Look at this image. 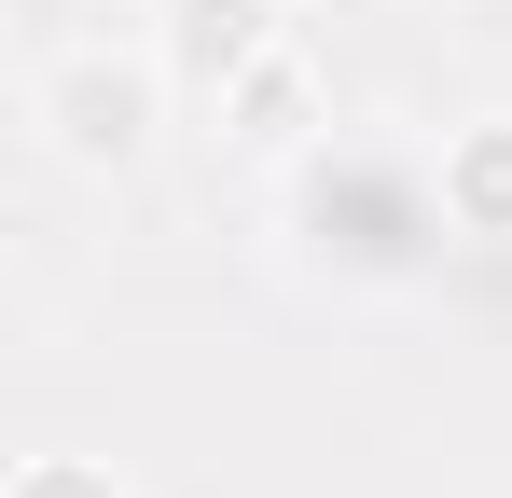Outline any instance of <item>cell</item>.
Here are the masks:
<instances>
[{
	"label": "cell",
	"mask_w": 512,
	"mask_h": 498,
	"mask_svg": "<svg viewBox=\"0 0 512 498\" xmlns=\"http://www.w3.org/2000/svg\"><path fill=\"white\" fill-rule=\"evenodd\" d=\"M443 236H457L443 166H416L402 139H319V153H291V249H305V263L388 291V277H416Z\"/></svg>",
	"instance_id": "obj_1"
},
{
	"label": "cell",
	"mask_w": 512,
	"mask_h": 498,
	"mask_svg": "<svg viewBox=\"0 0 512 498\" xmlns=\"http://www.w3.org/2000/svg\"><path fill=\"white\" fill-rule=\"evenodd\" d=\"M305 28L277 14V0H167V28H153V70H167V97H194L208 125H222V97L250 70H277Z\"/></svg>",
	"instance_id": "obj_2"
},
{
	"label": "cell",
	"mask_w": 512,
	"mask_h": 498,
	"mask_svg": "<svg viewBox=\"0 0 512 498\" xmlns=\"http://www.w3.org/2000/svg\"><path fill=\"white\" fill-rule=\"evenodd\" d=\"M153 111H167V70L153 56H70V70H42V139L70 166H125L153 139Z\"/></svg>",
	"instance_id": "obj_3"
},
{
	"label": "cell",
	"mask_w": 512,
	"mask_h": 498,
	"mask_svg": "<svg viewBox=\"0 0 512 498\" xmlns=\"http://www.w3.org/2000/svg\"><path fill=\"white\" fill-rule=\"evenodd\" d=\"M443 208H457V236H512V125H471L443 153Z\"/></svg>",
	"instance_id": "obj_4"
},
{
	"label": "cell",
	"mask_w": 512,
	"mask_h": 498,
	"mask_svg": "<svg viewBox=\"0 0 512 498\" xmlns=\"http://www.w3.org/2000/svg\"><path fill=\"white\" fill-rule=\"evenodd\" d=\"M14 498H111V485H97L84 457H28V471H14Z\"/></svg>",
	"instance_id": "obj_5"
}]
</instances>
